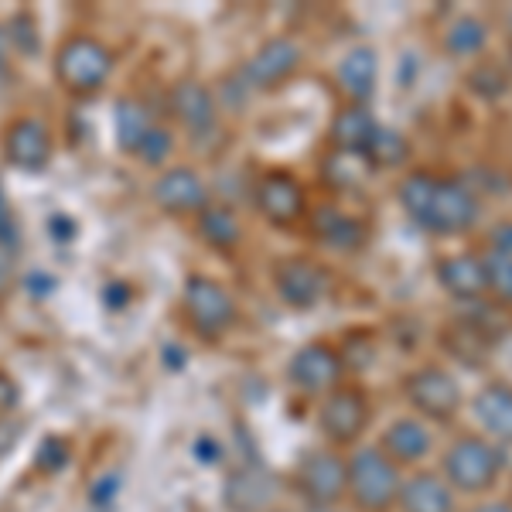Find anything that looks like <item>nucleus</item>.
I'll return each mask as SVG.
<instances>
[{"mask_svg": "<svg viewBox=\"0 0 512 512\" xmlns=\"http://www.w3.org/2000/svg\"><path fill=\"white\" fill-rule=\"evenodd\" d=\"M396 202L420 233L437 239L468 236L482 222V198L465 178L434 175L427 168H414L396 181Z\"/></svg>", "mask_w": 512, "mask_h": 512, "instance_id": "1", "label": "nucleus"}, {"mask_svg": "<svg viewBox=\"0 0 512 512\" xmlns=\"http://www.w3.org/2000/svg\"><path fill=\"white\" fill-rule=\"evenodd\" d=\"M117 48L96 31H69L52 55V79L69 99L89 103L103 96L106 86L117 76Z\"/></svg>", "mask_w": 512, "mask_h": 512, "instance_id": "2", "label": "nucleus"}, {"mask_svg": "<svg viewBox=\"0 0 512 512\" xmlns=\"http://www.w3.org/2000/svg\"><path fill=\"white\" fill-rule=\"evenodd\" d=\"M178 318L202 345H222L239 325V301L219 277L192 270L178 287Z\"/></svg>", "mask_w": 512, "mask_h": 512, "instance_id": "3", "label": "nucleus"}, {"mask_svg": "<svg viewBox=\"0 0 512 512\" xmlns=\"http://www.w3.org/2000/svg\"><path fill=\"white\" fill-rule=\"evenodd\" d=\"M345 502L355 512H396L403 468H396L376 444H359L345 454Z\"/></svg>", "mask_w": 512, "mask_h": 512, "instance_id": "4", "label": "nucleus"}, {"mask_svg": "<svg viewBox=\"0 0 512 512\" xmlns=\"http://www.w3.org/2000/svg\"><path fill=\"white\" fill-rule=\"evenodd\" d=\"M506 472V454L482 434H461L441 454V478L454 495H485Z\"/></svg>", "mask_w": 512, "mask_h": 512, "instance_id": "5", "label": "nucleus"}, {"mask_svg": "<svg viewBox=\"0 0 512 512\" xmlns=\"http://www.w3.org/2000/svg\"><path fill=\"white\" fill-rule=\"evenodd\" d=\"M253 209L277 233L304 229L311 212V192L291 168H263L253 181Z\"/></svg>", "mask_w": 512, "mask_h": 512, "instance_id": "6", "label": "nucleus"}, {"mask_svg": "<svg viewBox=\"0 0 512 512\" xmlns=\"http://www.w3.org/2000/svg\"><path fill=\"white\" fill-rule=\"evenodd\" d=\"M318 434L325 437L328 448L352 451L362 444L369 424H373V400L366 386L359 383H338L332 393L318 400Z\"/></svg>", "mask_w": 512, "mask_h": 512, "instance_id": "7", "label": "nucleus"}, {"mask_svg": "<svg viewBox=\"0 0 512 512\" xmlns=\"http://www.w3.org/2000/svg\"><path fill=\"white\" fill-rule=\"evenodd\" d=\"M55 130L38 113H14L0 127V161L18 175H45L55 164Z\"/></svg>", "mask_w": 512, "mask_h": 512, "instance_id": "8", "label": "nucleus"}, {"mask_svg": "<svg viewBox=\"0 0 512 512\" xmlns=\"http://www.w3.org/2000/svg\"><path fill=\"white\" fill-rule=\"evenodd\" d=\"M332 280V270L308 253L280 256L270 263V287L277 301L297 315H308L318 304H325V297L332 294Z\"/></svg>", "mask_w": 512, "mask_h": 512, "instance_id": "9", "label": "nucleus"}, {"mask_svg": "<svg viewBox=\"0 0 512 512\" xmlns=\"http://www.w3.org/2000/svg\"><path fill=\"white\" fill-rule=\"evenodd\" d=\"M345 454L321 444L301 454L291 472V492L304 502V509H338L345 502Z\"/></svg>", "mask_w": 512, "mask_h": 512, "instance_id": "10", "label": "nucleus"}, {"mask_svg": "<svg viewBox=\"0 0 512 512\" xmlns=\"http://www.w3.org/2000/svg\"><path fill=\"white\" fill-rule=\"evenodd\" d=\"M400 393L410 403L414 417L427 420V424H451L461 414V407H465L461 383L454 379V373L437 366V362H424V366L410 369L400 379Z\"/></svg>", "mask_w": 512, "mask_h": 512, "instance_id": "11", "label": "nucleus"}, {"mask_svg": "<svg viewBox=\"0 0 512 512\" xmlns=\"http://www.w3.org/2000/svg\"><path fill=\"white\" fill-rule=\"evenodd\" d=\"M308 62L304 45L291 35H274L253 48L239 65V86L246 93H277L291 82Z\"/></svg>", "mask_w": 512, "mask_h": 512, "instance_id": "12", "label": "nucleus"}, {"mask_svg": "<svg viewBox=\"0 0 512 512\" xmlns=\"http://www.w3.org/2000/svg\"><path fill=\"white\" fill-rule=\"evenodd\" d=\"M147 198L151 205L168 219H181V222H192L205 205L212 202V185L195 164L175 161L168 168L154 171L151 185H147Z\"/></svg>", "mask_w": 512, "mask_h": 512, "instance_id": "13", "label": "nucleus"}, {"mask_svg": "<svg viewBox=\"0 0 512 512\" xmlns=\"http://www.w3.org/2000/svg\"><path fill=\"white\" fill-rule=\"evenodd\" d=\"M345 373L349 369H345L342 349L335 342H325V338H311L301 349H294L284 369L287 386L301 396H315V400L332 393L338 383H345Z\"/></svg>", "mask_w": 512, "mask_h": 512, "instance_id": "14", "label": "nucleus"}, {"mask_svg": "<svg viewBox=\"0 0 512 512\" xmlns=\"http://www.w3.org/2000/svg\"><path fill=\"white\" fill-rule=\"evenodd\" d=\"M164 106H168V117L175 120V127L185 130L188 137L205 140L216 134L222 103L216 89L205 86L202 79H178L164 96Z\"/></svg>", "mask_w": 512, "mask_h": 512, "instance_id": "15", "label": "nucleus"}, {"mask_svg": "<svg viewBox=\"0 0 512 512\" xmlns=\"http://www.w3.org/2000/svg\"><path fill=\"white\" fill-rule=\"evenodd\" d=\"M304 229H308L318 246H325V250H332V253H342V256L362 253L369 246V222L362 219L359 212L345 209V205H338V202L311 205Z\"/></svg>", "mask_w": 512, "mask_h": 512, "instance_id": "16", "label": "nucleus"}, {"mask_svg": "<svg viewBox=\"0 0 512 512\" xmlns=\"http://www.w3.org/2000/svg\"><path fill=\"white\" fill-rule=\"evenodd\" d=\"M192 229H195L198 243L216 256H236L246 246L243 219H239V212L229 202H222V198H212V202L198 212L192 219Z\"/></svg>", "mask_w": 512, "mask_h": 512, "instance_id": "17", "label": "nucleus"}, {"mask_svg": "<svg viewBox=\"0 0 512 512\" xmlns=\"http://www.w3.org/2000/svg\"><path fill=\"white\" fill-rule=\"evenodd\" d=\"M376 448L383 451L396 468H414L434 451V431L427 420H420L414 414L396 417L386 424V431L379 437Z\"/></svg>", "mask_w": 512, "mask_h": 512, "instance_id": "18", "label": "nucleus"}, {"mask_svg": "<svg viewBox=\"0 0 512 512\" xmlns=\"http://www.w3.org/2000/svg\"><path fill=\"white\" fill-rule=\"evenodd\" d=\"M472 417L492 444H512V383L489 379L472 396Z\"/></svg>", "mask_w": 512, "mask_h": 512, "instance_id": "19", "label": "nucleus"}, {"mask_svg": "<svg viewBox=\"0 0 512 512\" xmlns=\"http://www.w3.org/2000/svg\"><path fill=\"white\" fill-rule=\"evenodd\" d=\"M434 277L441 291L458 304H472L485 297V274L478 253H444L434 260Z\"/></svg>", "mask_w": 512, "mask_h": 512, "instance_id": "20", "label": "nucleus"}, {"mask_svg": "<svg viewBox=\"0 0 512 512\" xmlns=\"http://www.w3.org/2000/svg\"><path fill=\"white\" fill-rule=\"evenodd\" d=\"M335 82L349 103L369 106L379 86V52L373 45H352L335 65Z\"/></svg>", "mask_w": 512, "mask_h": 512, "instance_id": "21", "label": "nucleus"}, {"mask_svg": "<svg viewBox=\"0 0 512 512\" xmlns=\"http://www.w3.org/2000/svg\"><path fill=\"white\" fill-rule=\"evenodd\" d=\"M379 130V120L373 117L369 106L359 103H345L342 110L332 117V127H328V147L335 154H349V158H362L366 147L373 144Z\"/></svg>", "mask_w": 512, "mask_h": 512, "instance_id": "22", "label": "nucleus"}, {"mask_svg": "<svg viewBox=\"0 0 512 512\" xmlns=\"http://www.w3.org/2000/svg\"><path fill=\"white\" fill-rule=\"evenodd\" d=\"M400 512H458V495L444 482L441 472H410L400 485Z\"/></svg>", "mask_w": 512, "mask_h": 512, "instance_id": "23", "label": "nucleus"}, {"mask_svg": "<svg viewBox=\"0 0 512 512\" xmlns=\"http://www.w3.org/2000/svg\"><path fill=\"white\" fill-rule=\"evenodd\" d=\"M154 123H158V117H154L144 99L120 96L117 103H113V137H117V147L127 158H134L137 147L144 144V137L151 134Z\"/></svg>", "mask_w": 512, "mask_h": 512, "instance_id": "24", "label": "nucleus"}, {"mask_svg": "<svg viewBox=\"0 0 512 512\" xmlns=\"http://www.w3.org/2000/svg\"><path fill=\"white\" fill-rule=\"evenodd\" d=\"M444 52L451 55V59H478V55H485V48H489L492 41V28L489 21H482L478 14H461V18H454L448 28H444Z\"/></svg>", "mask_w": 512, "mask_h": 512, "instance_id": "25", "label": "nucleus"}, {"mask_svg": "<svg viewBox=\"0 0 512 512\" xmlns=\"http://www.w3.org/2000/svg\"><path fill=\"white\" fill-rule=\"evenodd\" d=\"M362 164H366L369 171L407 168V164H410V140L403 137L396 127H386V123H379L373 144H369L366 154H362Z\"/></svg>", "mask_w": 512, "mask_h": 512, "instance_id": "26", "label": "nucleus"}, {"mask_svg": "<svg viewBox=\"0 0 512 512\" xmlns=\"http://www.w3.org/2000/svg\"><path fill=\"white\" fill-rule=\"evenodd\" d=\"M267 495H270V478L260 472V468H239V472L229 478V485H226V502H229V509H239V502L246 499V512H267V509H274L267 502Z\"/></svg>", "mask_w": 512, "mask_h": 512, "instance_id": "27", "label": "nucleus"}, {"mask_svg": "<svg viewBox=\"0 0 512 512\" xmlns=\"http://www.w3.org/2000/svg\"><path fill=\"white\" fill-rule=\"evenodd\" d=\"M478 260H482V274H485V297L512 311V256L482 250Z\"/></svg>", "mask_w": 512, "mask_h": 512, "instance_id": "28", "label": "nucleus"}, {"mask_svg": "<svg viewBox=\"0 0 512 512\" xmlns=\"http://www.w3.org/2000/svg\"><path fill=\"white\" fill-rule=\"evenodd\" d=\"M175 151H178V134L175 127H168V123H154L151 134L144 137V144L137 147L134 161L147 164L151 171H161L168 168V164H175Z\"/></svg>", "mask_w": 512, "mask_h": 512, "instance_id": "29", "label": "nucleus"}, {"mask_svg": "<svg viewBox=\"0 0 512 512\" xmlns=\"http://www.w3.org/2000/svg\"><path fill=\"white\" fill-rule=\"evenodd\" d=\"M468 89H472L475 96H482L485 103H495V99H502L512 89V79H509V72L502 69V65L478 62V65L468 69Z\"/></svg>", "mask_w": 512, "mask_h": 512, "instance_id": "30", "label": "nucleus"}, {"mask_svg": "<svg viewBox=\"0 0 512 512\" xmlns=\"http://www.w3.org/2000/svg\"><path fill=\"white\" fill-rule=\"evenodd\" d=\"M130 304H134V287L120 277L106 280L103 284V308L106 311H123V308H130Z\"/></svg>", "mask_w": 512, "mask_h": 512, "instance_id": "31", "label": "nucleus"}, {"mask_svg": "<svg viewBox=\"0 0 512 512\" xmlns=\"http://www.w3.org/2000/svg\"><path fill=\"white\" fill-rule=\"evenodd\" d=\"M192 454L202 461V465H219V461H222V441H219V437H212V434H202L192 444Z\"/></svg>", "mask_w": 512, "mask_h": 512, "instance_id": "32", "label": "nucleus"}, {"mask_svg": "<svg viewBox=\"0 0 512 512\" xmlns=\"http://www.w3.org/2000/svg\"><path fill=\"white\" fill-rule=\"evenodd\" d=\"M485 250L502 253V256H512V219L495 222L492 233H489V246H485Z\"/></svg>", "mask_w": 512, "mask_h": 512, "instance_id": "33", "label": "nucleus"}, {"mask_svg": "<svg viewBox=\"0 0 512 512\" xmlns=\"http://www.w3.org/2000/svg\"><path fill=\"white\" fill-rule=\"evenodd\" d=\"M117 489H120V475H103V482L93 485V509H110V502L117 499Z\"/></svg>", "mask_w": 512, "mask_h": 512, "instance_id": "34", "label": "nucleus"}, {"mask_svg": "<svg viewBox=\"0 0 512 512\" xmlns=\"http://www.w3.org/2000/svg\"><path fill=\"white\" fill-rule=\"evenodd\" d=\"M14 277H18V250H11V246H0V294L11 291Z\"/></svg>", "mask_w": 512, "mask_h": 512, "instance_id": "35", "label": "nucleus"}, {"mask_svg": "<svg viewBox=\"0 0 512 512\" xmlns=\"http://www.w3.org/2000/svg\"><path fill=\"white\" fill-rule=\"evenodd\" d=\"M468 512H512V502H499V499L478 502V506H475V509H468Z\"/></svg>", "mask_w": 512, "mask_h": 512, "instance_id": "36", "label": "nucleus"}, {"mask_svg": "<svg viewBox=\"0 0 512 512\" xmlns=\"http://www.w3.org/2000/svg\"><path fill=\"white\" fill-rule=\"evenodd\" d=\"M7 48H11V38H7V24L0 21V65L7 62Z\"/></svg>", "mask_w": 512, "mask_h": 512, "instance_id": "37", "label": "nucleus"}, {"mask_svg": "<svg viewBox=\"0 0 512 512\" xmlns=\"http://www.w3.org/2000/svg\"><path fill=\"white\" fill-rule=\"evenodd\" d=\"M506 31H509V38H512V7L506 11Z\"/></svg>", "mask_w": 512, "mask_h": 512, "instance_id": "38", "label": "nucleus"}, {"mask_svg": "<svg viewBox=\"0 0 512 512\" xmlns=\"http://www.w3.org/2000/svg\"><path fill=\"white\" fill-rule=\"evenodd\" d=\"M304 512H342V509H304Z\"/></svg>", "mask_w": 512, "mask_h": 512, "instance_id": "39", "label": "nucleus"}, {"mask_svg": "<svg viewBox=\"0 0 512 512\" xmlns=\"http://www.w3.org/2000/svg\"><path fill=\"white\" fill-rule=\"evenodd\" d=\"M267 512H287V509H267Z\"/></svg>", "mask_w": 512, "mask_h": 512, "instance_id": "40", "label": "nucleus"}]
</instances>
